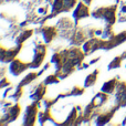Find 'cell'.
I'll return each instance as SVG.
<instances>
[{
  "label": "cell",
  "instance_id": "obj_16",
  "mask_svg": "<svg viewBox=\"0 0 126 126\" xmlns=\"http://www.w3.org/2000/svg\"><path fill=\"white\" fill-rule=\"evenodd\" d=\"M97 74H98V70H95L93 73H91L90 75H87V78L85 79L84 86L89 87V86H92V85L95 84L96 80H97Z\"/></svg>",
  "mask_w": 126,
  "mask_h": 126
},
{
  "label": "cell",
  "instance_id": "obj_25",
  "mask_svg": "<svg viewBox=\"0 0 126 126\" xmlns=\"http://www.w3.org/2000/svg\"><path fill=\"white\" fill-rule=\"evenodd\" d=\"M121 57H122V59H126V52H125V53H123V54L121 55Z\"/></svg>",
  "mask_w": 126,
  "mask_h": 126
},
{
  "label": "cell",
  "instance_id": "obj_9",
  "mask_svg": "<svg viewBox=\"0 0 126 126\" xmlns=\"http://www.w3.org/2000/svg\"><path fill=\"white\" fill-rule=\"evenodd\" d=\"M46 90H47V84L46 83H40L37 86H34L30 92V98L33 102H39L40 100H42L46 94Z\"/></svg>",
  "mask_w": 126,
  "mask_h": 126
},
{
  "label": "cell",
  "instance_id": "obj_13",
  "mask_svg": "<svg viewBox=\"0 0 126 126\" xmlns=\"http://www.w3.org/2000/svg\"><path fill=\"white\" fill-rule=\"evenodd\" d=\"M117 84H118V78L112 79V80L107 81L106 83H104V85L102 86V92H104L106 94H112L116 90Z\"/></svg>",
  "mask_w": 126,
  "mask_h": 126
},
{
  "label": "cell",
  "instance_id": "obj_15",
  "mask_svg": "<svg viewBox=\"0 0 126 126\" xmlns=\"http://www.w3.org/2000/svg\"><path fill=\"white\" fill-rule=\"evenodd\" d=\"M32 32H33L32 30H24V31L19 32L17 38H16V46L17 44H22L27 39H29L32 35Z\"/></svg>",
  "mask_w": 126,
  "mask_h": 126
},
{
  "label": "cell",
  "instance_id": "obj_12",
  "mask_svg": "<svg viewBox=\"0 0 126 126\" xmlns=\"http://www.w3.org/2000/svg\"><path fill=\"white\" fill-rule=\"evenodd\" d=\"M125 41H126V31L121 32L120 34L114 35L112 39L107 40L106 41V49H105V50H111V49L120 46L121 43H123V42H125Z\"/></svg>",
  "mask_w": 126,
  "mask_h": 126
},
{
  "label": "cell",
  "instance_id": "obj_6",
  "mask_svg": "<svg viewBox=\"0 0 126 126\" xmlns=\"http://www.w3.org/2000/svg\"><path fill=\"white\" fill-rule=\"evenodd\" d=\"M118 107H120V106L115 104L113 107H112V109L107 110V111H103V112L100 111L98 115L96 116V118H95V124L104 125V124H106L107 122H110V121L112 120V117H113V115L115 114V112L117 111Z\"/></svg>",
  "mask_w": 126,
  "mask_h": 126
},
{
  "label": "cell",
  "instance_id": "obj_1",
  "mask_svg": "<svg viewBox=\"0 0 126 126\" xmlns=\"http://www.w3.org/2000/svg\"><path fill=\"white\" fill-rule=\"evenodd\" d=\"M116 4L110 7H101L92 12V16L96 19H101L106 22V24H114L116 21Z\"/></svg>",
  "mask_w": 126,
  "mask_h": 126
},
{
  "label": "cell",
  "instance_id": "obj_14",
  "mask_svg": "<svg viewBox=\"0 0 126 126\" xmlns=\"http://www.w3.org/2000/svg\"><path fill=\"white\" fill-rule=\"evenodd\" d=\"M107 98H109V95H107L106 93H104V92H101V93H97L95 96H94V98L91 101V102L93 103L97 109H100V107L107 101Z\"/></svg>",
  "mask_w": 126,
  "mask_h": 126
},
{
  "label": "cell",
  "instance_id": "obj_10",
  "mask_svg": "<svg viewBox=\"0 0 126 126\" xmlns=\"http://www.w3.org/2000/svg\"><path fill=\"white\" fill-rule=\"evenodd\" d=\"M22 44H17L15 49H11V50H6L4 48H1V61L3 63L13 61L16 58V55L19 53L20 49H21Z\"/></svg>",
  "mask_w": 126,
  "mask_h": 126
},
{
  "label": "cell",
  "instance_id": "obj_11",
  "mask_svg": "<svg viewBox=\"0 0 126 126\" xmlns=\"http://www.w3.org/2000/svg\"><path fill=\"white\" fill-rule=\"evenodd\" d=\"M39 31H41L42 39H43L44 43H50L53 40V38L58 34V30L54 27H43L41 29H38Z\"/></svg>",
  "mask_w": 126,
  "mask_h": 126
},
{
  "label": "cell",
  "instance_id": "obj_18",
  "mask_svg": "<svg viewBox=\"0 0 126 126\" xmlns=\"http://www.w3.org/2000/svg\"><path fill=\"white\" fill-rule=\"evenodd\" d=\"M118 20L121 22L126 21V0L121 2L120 11H118Z\"/></svg>",
  "mask_w": 126,
  "mask_h": 126
},
{
  "label": "cell",
  "instance_id": "obj_21",
  "mask_svg": "<svg viewBox=\"0 0 126 126\" xmlns=\"http://www.w3.org/2000/svg\"><path fill=\"white\" fill-rule=\"evenodd\" d=\"M59 81H60V78L57 75V74H54V75H49L43 82L48 85V84H55V83H59Z\"/></svg>",
  "mask_w": 126,
  "mask_h": 126
},
{
  "label": "cell",
  "instance_id": "obj_26",
  "mask_svg": "<svg viewBox=\"0 0 126 126\" xmlns=\"http://www.w3.org/2000/svg\"><path fill=\"white\" fill-rule=\"evenodd\" d=\"M51 1V0H47V2H50Z\"/></svg>",
  "mask_w": 126,
  "mask_h": 126
},
{
  "label": "cell",
  "instance_id": "obj_19",
  "mask_svg": "<svg viewBox=\"0 0 126 126\" xmlns=\"http://www.w3.org/2000/svg\"><path fill=\"white\" fill-rule=\"evenodd\" d=\"M22 87L21 85H18V87H16V91L13 92L12 94H10V95L8 96V98H10V100H13L16 102V101H18L20 97H21L22 93H23V91H22Z\"/></svg>",
  "mask_w": 126,
  "mask_h": 126
},
{
  "label": "cell",
  "instance_id": "obj_20",
  "mask_svg": "<svg viewBox=\"0 0 126 126\" xmlns=\"http://www.w3.org/2000/svg\"><path fill=\"white\" fill-rule=\"evenodd\" d=\"M122 57H117L115 58L114 60H112V62L109 64V70H112V69H118L122 64Z\"/></svg>",
  "mask_w": 126,
  "mask_h": 126
},
{
  "label": "cell",
  "instance_id": "obj_3",
  "mask_svg": "<svg viewBox=\"0 0 126 126\" xmlns=\"http://www.w3.org/2000/svg\"><path fill=\"white\" fill-rule=\"evenodd\" d=\"M76 2H78V0H54L52 6V12H51L50 16L47 17V19L55 17L57 15H59L61 12L71 10L76 4Z\"/></svg>",
  "mask_w": 126,
  "mask_h": 126
},
{
  "label": "cell",
  "instance_id": "obj_7",
  "mask_svg": "<svg viewBox=\"0 0 126 126\" xmlns=\"http://www.w3.org/2000/svg\"><path fill=\"white\" fill-rule=\"evenodd\" d=\"M115 104L120 107L126 106V83L120 82L115 92Z\"/></svg>",
  "mask_w": 126,
  "mask_h": 126
},
{
  "label": "cell",
  "instance_id": "obj_5",
  "mask_svg": "<svg viewBox=\"0 0 126 126\" xmlns=\"http://www.w3.org/2000/svg\"><path fill=\"white\" fill-rule=\"evenodd\" d=\"M89 15H90L89 6L85 2L80 1L78 3V6H76L75 10L73 11V15H72V17L74 19V24H78V22L80 20H82L85 17H89Z\"/></svg>",
  "mask_w": 126,
  "mask_h": 126
},
{
  "label": "cell",
  "instance_id": "obj_24",
  "mask_svg": "<svg viewBox=\"0 0 126 126\" xmlns=\"http://www.w3.org/2000/svg\"><path fill=\"white\" fill-rule=\"evenodd\" d=\"M83 2H85V3L87 4V6H90V4H91V2H92V0H82Z\"/></svg>",
  "mask_w": 126,
  "mask_h": 126
},
{
  "label": "cell",
  "instance_id": "obj_23",
  "mask_svg": "<svg viewBox=\"0 0 126 126\" xmlns=\"http://www.w3.org/2000/svg\"><path fill=\"white\" fill-rule=\"evenodd\" d=\"M0 85H1L2 89H3V87H6V86H9V85H10L9 81H7V78H6V76H2V79H1V83H0Z\"/></svg>",
  "mask_w": 126,
  "mask_h": 126
},
{
  "label": "cell",
  "instance_id": "obj_2",
  "mask_svg": "<svg viewBox=\"0 0 126 126\" xmlns=\"http://www.w3.org/2000/svg\"><path fill=\"white\" fill-rule=\"evenodd\" d=\"M1 125H4L7 123L13 122L20 114V106L18 104H11V103H1Z\"/></svg>",
  "mask_w": 126,
  "mask_h": 126
},
{
  "label": "cell",
  "instance_id": "obj_17",
  "mask_svg": "<svg viewBox=\"0 0 126 126\" xmlns=\"http://www.w3.org/2000/svg\"><path fill=\"white\" fill-rule=\"evenodd\" d=\"M39 76V73H30L28 74V75L26 76V78H23V80L21 81V82L19 83V85H21V86H24V85H28L30 84L32 81H34L35 79Z\"/></svg>",
  "mask_w": 126,
  "mask_h": 126
},
{
  "label": "cell",
  "instance_id": "obj_8",
  "mask_svg": "<svg viewBox=\"0 0 126 126\" xmlns=\"http://www.w3.org/2000/svg\"><path fill=\"white\" fill-rule=\"evenodd\" d=\"M38 106L39 105L35 104V102L33 104L29 105L26 110L24 113V125H33L35 123V118H37V114H38Z\"/></svg>",
  "mask_w": 126,
  "mask_h": 126
},
{
  "label": "cell",
  "instance_id": "obj_22",
  "mask_svg": "<svg viewBox=\"0 0 126 126\" xmlns=\"http://www.w3.org/2000/svg\"><path fill=\"white\" fill-rule=\"evenodd\" d=\"M37 13L39 16H46L47 13H48V6H42V7H40V8H38Z\"/></svg>",
  "mask_w": 126,
  "mask_h": 126
},
{
  "label": "cell",
  "instance_id": "obj_4",
  "mask_svg": "<svg viewBox=\"0 0 126 126\" xmlns=\"http://www.w3.org/2000/svg\"><path fill=\"white\" fill-rule=\"evenodd\" d=\"M27 69H30V63H27L20 59H15L13 61H11L8 70L12 75L17 76V75H20Z\"/></svg>",
  "mask_w": 126,
  "mask_h": 126
}]
</instances>
